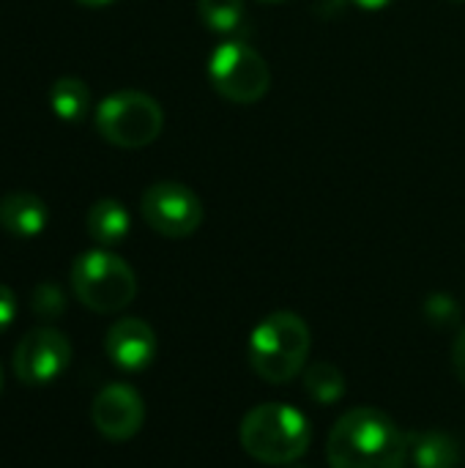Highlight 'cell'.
<instances>
[{
  "mask_svg": "<svg viewBox=\"0 0 465 468\" xmlns=\"http://www.w3.org/2000/svg\"><path fill=\"white\" fill-rule=\"evenodd\" d=\"M71 288H74V296L88 310L110 315V313H121L123 307L134 302L137 277L121 255L99 247V250L82 252L74 261Z\"/></svg>",
  "mask_w": 465,
  "mask_h": 468,
  "instance_id": "4",
  "label": "cell"
},
{
  "mask_svg": "<svg viewBox=\"0 0 465 468\" xmlns=\"http://www.w3.org/2000/svg\"><path fill=\"white\" fill-rule=\"evenodd\" d=\"M310 346L312 335L301 315L291 310L271 313L249 335V367L269 384H288L304 370Z\"/></svg>",
  "mask_w": 465,
  "mask_h": 468,
  "instance_id": "3",
  "label": "cell"
},
{
  "mask_svg": "<svg viewBox=\"0 0 465 468\" xmlns=\"http://www.w3.org/2000/svg\"><path fill=\"white\" fill-rule=\"evenodd\" d=\"M408 458L417 468H458L460 444L444 431L408 433Z\"/></svg>",
  "mask_w": 465,
  "mask_h": 468,
  "instance_id": "12",
  "label": "cell"
},
{
  "mask_svg": "<svg viewBox=\"0 0 465 468\" xmlns=\"http://www.w3.org/2000/svg\"><path fill=\"white\" fill-rule=\"evenodd\" d=\"M47 206L33 192H8L0 197V228L16 239H33L47 228Z\"/></svg>",
  "mask_w": 465,
  "mask_h": 468,
  "instance_id": "11",
  "label": "cell"
},
{
  "mask_svg": "<svg viewBox=\"0 0 465 468\" xmlns=\"http://www.w3.org/2000/svg\"><path fill=\"white\" fill-rule=\"evenodd\" d=\"M30 307H33V313H36L38 318L55 321V318H60L63 310H66V296H63V291H60L55 282H41V285L33 288Z\"/></svg>",
  "mask_w": 465,
  "mask_h": 468,
  "instance_id": "17",
  "label": "cell"
},
{
  "mask_svg": "<svg viewBox=\"0 0 465 468\" xmlns=\"http://www.w3.org/2000/svg\"><path fill=\"white\" fill-rule=\"evenodd\" d=\"M238 441L249 458L269 466H288L310 450L312 425L296 406L260 403L241 420Z\"/></svg>",
  "mask_w": 465,
  "mask_h": 468,
  "instance_id": "2",
  "label": "cell"
},
{
  "mask_svg": "<svg viewBox=\"0 0 465 468\" xmlns=\"http://www.w3.org/2000/svg\"><path fill=\"white\" fill-rule=\"evenodd\" d=\"M258 3H266V5H277V3H285V0H258Z\"/></svg>",
  "mask_w": 465,
  "mask_h": 468,
  "instance_id": "23",
  "label": "cell"
},
{
  "mask_svg": "<svg viewBox=\"0 0 465 468\" xmlns=\"http://www.w3.org/2000/svg\"><path fill=\"white\" fill-rule=\"evenodd\" d=\"M16 318V296L8 285L0 282V335L14 324Z\"/></svg>",
  "mask_w": 465,
  "mask_h": 468,
  "instance_id": "19",
  "label": "cell"
},
{
  "mask_svg": "<svg viewBox=\"0 0 465 468\" xmlns=\"http://www.w3.org/2000/svg\"><path fill=\"white\" fill-rule=\"evenodd\" d=\"M96 431L110 441H126L140 433L145 422V403L129 384H107L90 406Z\"/></svg>",
  "mask_w": 465,
  "mask_h": 468,
  "instance_id": "9",
  "label": "cell"
},
{
  "mask_svg": "<svg viewBox=\"0 0 465 468\" xmlns=\"http://www.w3.org/2000/svg\"><path fill=\"white\" fill-rule=\"evenodd\" d=\"M49 110L66 123L82 121L90 110V88L79 77L55 80L49 88Z\"/></svg>",
  "mask_w": 465,
  "mask_h": 468,
  "instance_id": "14",
  "label": "cell"
},
{
  "mask_svg": "<svg viewBox=\"0 0 465 468\" xmlns=\"http://www.w3.org/2000/svg\"><path fill=\"white\" fill-rule=\"evenodd\" d=\"M247 14L244 0H197L200 22L214 33H230L241 25Z\"/></svg>",
  "mask_w": 465,
  "mask_h": 468,
  "instance_id": "16",
  "label": "cell"
},
{
  "mask_svg": "<svg viewBox=\"0 0 465 468\" xmlns=\"http://www.w3.org/2000/svg\"><path fill=\"white\" fill-rule=\"evenodd\" d=\"M96 132L115 148H145L164 129L162 104L143 90H118L93 112Z\"/></svg>",
  "mask_w": 465,
  "mask_h": 468,
  "instance_id": "5",
  "label": "cell"
},
{
  "mask_svg": "<svg viewBox=\"0 0 465 468\" xmlns=\"http://www.w3.org/2000/svg\"><path fill=\"white\" fill-rule=\"evenodd\" d=\"M449 3H465V0H449Z\"/></svg>",
  "mask_w": 465,
  "mask_h": 468,
  "instance_id": "25",
  "label": "cell"
},
{
  "mask_svg": "<svg viewBox=\"0 0 465 468\" xmlns=\"http://www.w3.org/2000/svg\"><path fill=\"white\" fill-rule=\"evenodd\" d=\"M425 318H428V324H433L439 329L455 326L460 318V304L449 293H430L425 299Z\"/></svg>",
  "mask_w": 465,
  "mask_h": 468,
  "instance_id": "18",
  "label": "cell"
},
{
  "mask_svg": "<svg viewBox=\"0 0 465 468\" xmlns=\"http://www.w3.org/2000/svg\"><path fill=\"white\" fill-rule=\"evenodd\" d=\"M85 228H88V236L101 244V247H115L121 244L126 236H129V228H132V219H129V211L121 200L115 197H101L90 206L88 217H85Z\"/></svg>",
  "mask_w": 465,
  "mask_h": 468,
  "instance_id": "13",
  "label": "cell"
},
{
  "mask_svg": "<svg viewBox=\"0 0 465 468\" xmlns=\"http://www.w3.org/2000/svg\"><path fill=\"white\" fill-rule=\"evenodd\" d=\"M304 389L318 406H334L345 395V376L332 362H315L304 373Z\"/></svg>",
  "mask_w": 465,
  "mask_h": 468,
  "instance_id": "15",
  "label": "cell"
},
{
  "mask_svg": "<svg viewBox=\"0 0 465 468\" xmlns=\"http://www.w3.org/2000/svg\"><path fill=\"white\" fill-rule=\"evenodd\" d=\"M71 362V343L52 326L27 332L14 348V376L25 387H44L55 381Z\"/></svg>",
  "mask_w": 465,
  "mask_h": 468,
  "instance_id": "8",
  "label": "cell"
},
{
  "mask_svg": "<svg viewBox=\"0 0 465 468\" xmlns=\"http://www.w3.org/2000/svg\"><path fill=\"white\" fill-rule=\"evenodd\" d=\"M359 8H365V11H381V8H386V5H392L395 0H354Z\"/></svg>",
  "mask_w": 465,
  "mask_h": 468,
  "instance_id": "21",
  "label": "cell"
},
{
  "mask_svg": "<svg viewBox=\"0 0 465 468\" xmlns=\"http://www.w3.org/2000/svg\"><path fill=\"white\" fill-rule=\"evenodd\" d=\"M143 219L164 239H186L203 225L200 197L178 181H156L143 192Z\"/></svg>",
  "mask_w": 465,
  "mask_h": 468,
  "instance_id": "7",
  "label": "cell"
},
{
  "mask_svg": "<svg viewBox=\"0 0 465 468\" xmlns=\"http://www.w3.org/2000/svg\"><path fill=\"white\" fill-rule=\"evenodd\" d=\"M104 351L110 362L121 370L140 373L156 356V332L143 318H118L104 337Z\"/></svg>",
  "mask_w": 465,
  "mask_h": 468,
  "instance_id": "10",
  "label": "cell"
},
{
  "mask_svg": "<svg viewBox=\"0 0 465 468\" xmlns=\"http://www.w3.org/2000/svg\"><path fill=\"white\" fill-rule=\"evenodd\" d=\"M0 392H3V370H0Z\"/></svg>",
  "mask_w": 465,
  "mask_h": 468,
  "instance_id": "24",
  "label": "cell"
},
{
  "mask_svg": "<svg viewBox=\"0 0 465 468\" xmlns=\"http://www.w3.org/2000/svg\"><path fill=\"white\" fill-rule=\"evenodd\" d=\"M293 468H304V466H293Z\"/></svg>",
  "mask_w": 465,
  "mask_h": 468,
  "instance_id": "26",
  "label": "cell"
},
{
  "mask_svg": "<svg viewBox=\"0 0 465 468\" xmlns=\"http://www.w3.org/2000/svg\"><path fill=\"white\" fill-rule=\"evenodd\" d=\"M452 365H455V373H458L460 384L465 387V326L458 332V337H455V346H452Z\"/></svg>",
  "mask_w": 465,
  "mask_h": 468,
  "instance_id": "20",
  "label": "cell"
},
{
  "mask_svg": "<svg viewBox=\"0 0 465 468\" xmlns=\"http://www.w3.org/2000/svg\"><path fill=\"white\" fill-rule=\"evenodd\" d=\"M326 458L332 468H403L408 436L384 411L359 406L332 428Z\"/></svg>",
  "mask_w": 465,
  "mask_h": 468,
  "instance_id": "1",
  "label": "cell"
},
{
  "mask_svg": "<svg viewBox=\"0 0 465 468\" xmlns=\"http://www.w3.org/2000/svg\"><path fill=\"white\" fill-rule=\"evenodd\" d=\"M79 5H88V8H101V5H110L115 0H77Z\"/></svg>",
  "mask_w": 465,
  "mask_h": 468,
  "instance_id": "22",
  "label": "cell"
},
{
  "mask_svg": "<svg viewBox=\"0 0 465 468\" xmlns=\"http://www.w3.org/2000/svg\"><path fill=\"white\" fill-rule=\"evenodd\" d=\"M208 80L219 96L236 104H255L271 88L269 63L244 41H225L211 52Z\"/></svg>",
  "mask_w": 465,
  "mask_h": 468,
  "instance_id": "6",
  "label": "cell"
}]
</instances>
